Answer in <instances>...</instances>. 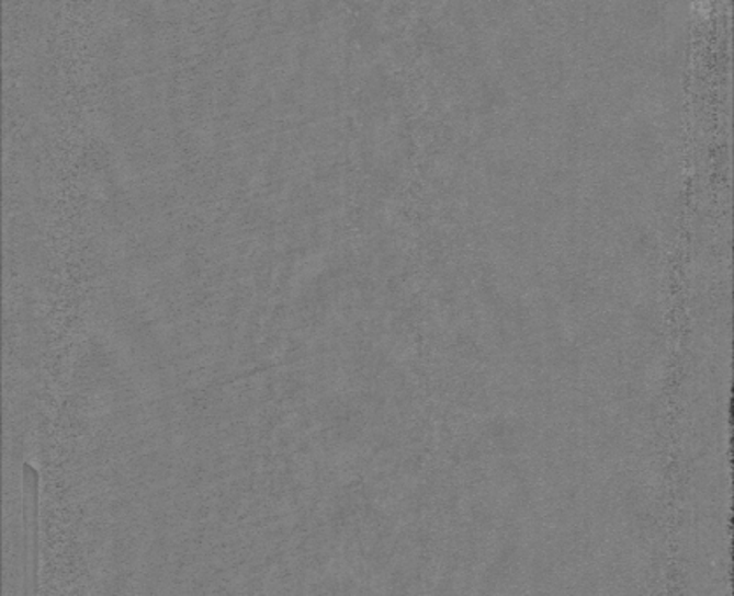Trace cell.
I'll return each instance as SVG.
<instances>
[{
	"label": "cell",
	"mask_w": 734,
	"mask_h": 596,
	"mask_svg": "<svg viewBox=\"0 0 734 596\" xmlns=\"http://www.w3.org/2000/svg\"><path fill=\"white\" fill-rule=\"evenodd\" d=\"M25 554H26V595L37 593V558H39V540H37V472L25 466Z\"/></svg>",
	"instance_id": "obj_1"
}]
</instances>
